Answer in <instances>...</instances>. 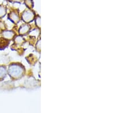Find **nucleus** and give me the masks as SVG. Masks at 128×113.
Segmentation results:
<instances>
[{
	"label": "nucleus",
	"instance_id": "f257e3e1",
	"mask_svg": "<svg viewBox=\"0 0 128 113\" xmlns=\"http://www.w3.org/2000/svg\"><path fill=\"white\" fill-rule=\"evenodd\" d=\"M24 71V69L21 65L13 64L9 66L8 73L12 78L17 79L23 75Z\"/></svg>",
	"mask_w": 128,
	"mask_h": 113
},
{
	"label": "nucleus",
	"instance_id": "f03ea898",
	"mask_svg": "<svg viewBox=\"0 0 128 113\" xmlns=\"http://www.w3.org/2000/svg\"><path fill=\"white\" fill-rule=\"evenodd\" d=\"M22 19L26 23L32 21L34 17V13L30 10H26L22 13Z\"/></svg>",
	"mask_w": 128,
	"mask_h": 113
},
{
	"label": "nucleus",
	"instance_id": "7ed1b4c3",
	"mask_svg": "<svg viewBox=\"0 0 128 113\" xmlns=\"http://www.w3.org/2000/svg\"><path fill=\"white\" fill-rule=\"evenodd\" d=\"M8 18L14 22V24H17L20 21V17L18 14L16 12H12L8 16Z\"/></svg>",
	"mask_w": 128,
	"mask_h": 113
},
{
	"label": "nucleus",
	"instance_id": "20e7f679",
	"mask_svg": "<svg viewBox=\"0 0 128 113\" xmlns=\"http://www.w3.org/2000/svg\"><path fill=\"white\" fill-rule=\"evenodd\" d=\"M2 35L4 38L6 39V40H11V39L14 37V34L13 32L9 30H4L2 33Z\"/></svg>",
	"mask_w": 128,
	"mask_h": 113
},
{
	"label": "nucleus",
	"instance_id": "39448f33",
	"mask_svg": "<svg viewBox=\"0 0 128 113\" xmlns=\"http://www.w3.org/2000/svg\"><path fill=\"white\" fill-rule=\"evenodd\" d=\"M9 44V40L4 38H0V50L5 49Z\"/></svg>",
	"mask_w": 128,
	"mask_h": 113
},
{
	"label": "nucleus",
	"instance_id": "423d86ee",
	"mask_svg": "<svg viewBox=\"0 0 128 113\" xmlns=\"http://www.w3.org/2000/svg\"><path fill=\"white\" fill-rule=\"evenodd\" d=\"M29 29L30 28L28 25H24L22 26L20 28L19 33L20 35H24L26 33H28Z\"/></svg>",
	"mask_w": 128,
	"mask_h": 113
},
{
	"label": "nucleus",
	"instance_id": "0eeeda50",
	"mask_svg": "<svg viewBox=\"0 0 128 113\" xmlns=\"http://www.w3.org/2000/svg\"><path fill=\"white\" fill-rule=\"evenodd\" d=\"M6 73L7 70L6 67L3 66H0V80L5 78L6 75Z\"/></svg>",
	"mask_w": 128,
	"mask_h": 113
},
{
	"label": "nucleus",
	"instance_id": "6e6552de",
	"mask_svg": "<svg viewBox=\"0 0 128 113\" xmlns=\"http://www.w3.org/2000/svg\"><path fill=\"white\" fill-rule=\"evenodd\" d=\"M6 14V9L2 5H0V18L4 17Z\"/></svg>",
	"mask_w": 128,
	"mask_h": 113
},
{
	"label": "nucleus",
	"instance_id": "1a4fd4ad",
	"mask_svg": "<svg viewBox=\"0 0 128 113\" xmlns=\"http://www.w3.org/2000/svg\"><path fill=\"white\" fill-rule=\"evenodd\" d=\"M24 4L28 8H32L33 7V3L32 0H24Z\"/></svg>",
	"mask_w": 128,
	"mask_h": 113
}]
</instances>
